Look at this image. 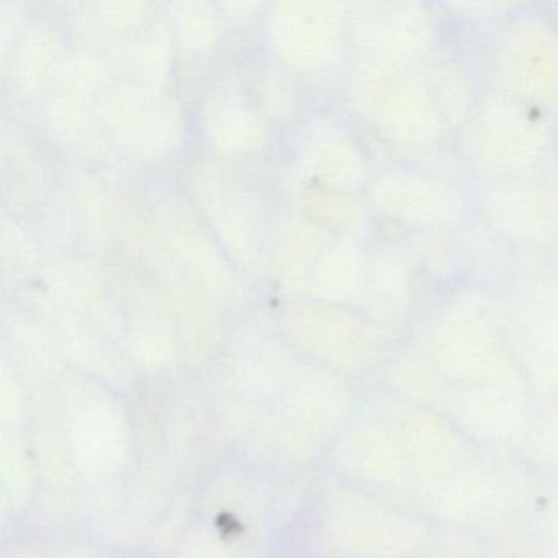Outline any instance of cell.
Returning a JSON list of instances; mask_svg holds the SVG:
<instances>
[{
	"label": "cell",
	"mask_w": 558,
	"mask_h": 558,
	"mask_svg": "<svg viewBox=\"0 0 558 558\" xmlns=\"http://www.w3.org/2000/svg\"><path fill=\"white\" fill-rule=\"evenodd\" d=\"M537 19L512 25L498 50L506 96L531 107L558 102V28Z\"/></svg>",
	"instance_id": "1"
}]
</instances>
